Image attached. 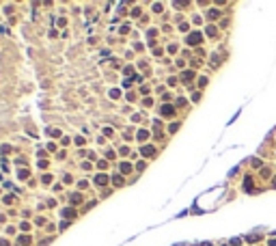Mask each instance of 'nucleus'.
<instances>
[{
  "mask_svg": "<svg viewBox=\"0 0 276 246\" xmlns=\"http://www.w3.org/2000/svg\"><path fill=\"white\" fill-rule=\"evenodd\" d=\"M201 39H203V37H201L199 33H194V35H190V37H188V43H201Z\"/></svg>",
  "mask_w": 276,
  "mask_h": 246,
  "instance_id": "1",
  "label": "nucleus"
},
{
  "mask_svg": "<svg viewBox=\"0 0 276 246\" xmlns=\"http://www.w3.org/2000/svg\"><path fill=\"white\" fill-rule=\"evenodd\" d=\"M162 114H164V117H170V114H173V108H170V106H164V108H162Z\"/></svg>",
  "mask_w": 276,
  "mask_h": 246,
  "instance_id": "2",
  "label": "nucleus"
},
{
  "mask_svg": "<svg viewBox=\"0 0 276 246\" xmlns=\"http://www.w3.org/2000/svg\"><path fill=\"white\" fill-rule=\"evenodd\" d=\"M270 246H276V240H272V242H270Z\"/></svg>",
  "mask_w": 276,
  "mask_h": 246,
  "instance_id": "3",
  "label": "nucleus"
},
{
  "mask_svg": "<svg viewBox=\"0 0 276 246\" xmlns=\"http://www.w3.org/2000/svg\"><path fill=\"white\" fill-rule=\"evenodd\" d=\"M274 186H276V177H274Z\"/></svg>",
  "mask_w": 276,
  "mask_h": 246,
  "instance_id": "4",
  "label": "nucleus"
}]
</instances>
